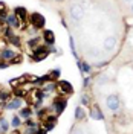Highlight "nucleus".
<instances>
[{
    "label": "nucleus",
    "mask_w": 133,
    "mask_h": 134,
    "mask_svg": "<svg viewBox=\"0 0 133 134\" xmlns=\"http://www.w3.org/2000/svg\"><path fill=\"white\" fill-rule=\"evenodd\" d=\"M89 79H90V78H84L83 79V87H87V85H89Z\"/></svg>",
    "instance_id": "2f4dec72"
},
{
    "label": "nucleus",
    "mask_w": 133,
    "mask_h": 134,
    "mask_svg": "<svg viewBox=\"0 0 133 134\" xmlns=\"http://www.w3.org/2000/svg\"><path fill=\"white\" fill-rule=\"evenodd\" d=\"M9 63L8 61H3V59H0V69H8Z\"/></svg>",
    "instance_id": "c756f323"
},
{
    "label": "nucleus",
    "mask_w": 133,
    "mask_h": 134,
    "mask_svg": "<svg viewBox=\"0 0 133 134\" xmlns=\"http://www.w3.org/2000/svg\"><path fill=\"white\" fill-rule=\"evenodd\" d=\"M20 125H22L20 116H14V117H12V120H11V126H12V128H18Z\"/></svg>",
    "instance_id": "4be33fe9"
},
{
    "label": "nucleus",
    "mask_w": 133,
    "mask_h": 134,
    "mask_svg": "<svg viewBox=\"0 0 133 134\" xmlns=\"http://www.w3.org/2000/svg\"><path fill=\"white\" fill-rule=\"evenodd\" d=\"M43 38H44V41L48 43L49 46H54V44H55V35H54V32H52L50 29L43 31Z\"/></svg>",
    "instance_id": "9d476101"
},
{
    "label": "nucleus",
    "mask_w": 133,
    "mask_h": 134,
    "mask_svg": "<svg viewBox=\"0 0 133 134\" xmlns=\"http://www.w3.org/2000/svg\"><path fill=\"white\" fill-rule=\"evenodd\" d=\"M116 46H118V40H116V37H113V35L106 37L104 41H103V49L106 52H113L116 49Z\"/></svg>",
    "instance_id": "20e7f679"
},
{
    "label": "nucleus",
    "mask_w": 133,
    "mask_h": 134,
    "mask_svg": "<svg viewBox=\"0 0 133 134\" xmlns=\"http://www.w3.org/2000/svg\"><path fill=\"white\" fill-rule=\"evenodd\" d=\"M14 14L18 17V20H23V23H25L26 20H29V18H28V11H26L25 8H22V6H17V8L14 9Z\"/></svg>",
    "instance_id": "9b49d317"
},
{
    "label": "nucleus",
    "mask_w": 133,
    "mask_h": 134,
    "mask_svg": "<svg viewBox=\"0 0 133 134\" xmlns=\"http://www.w3.org/2000/svg\"><path fill=\"white\" fill-rule=\"evenodd\" d=\"M90 117L93 120H103L104 116H103V113H101V110L98 107H92L90 108Z\"/></svg>",
    "instance_id": "f8f14e48"
},
{
    "label": "nucleus",
    "mask_w": 133,
    "mask_h": 134,
    "mask_svg": "<svg viewBox=\"0 0 133 134\" xmlns=\"http://www.w3.org/2000/svg\"><path fill=\"white\" fill-rule=\"evenodd\" d=\"M26 82V76H20V78H16L14 81H9V84L12 85V87H18V85H22V84H25Z\"/></svg>",
    "instance_id": "dca6fc26"
},
{
    "label": "nucleus",
    "mask_w": 133,
    "mask_h": 134,
    "mask_svg": "<svg viewBox=\"0 0 133 134\" xmlns=\"http://www.w3.org/2000/svg\"><path fill=\"white\" fill-rule=\"evenodd\" d=\"M17 134H18V133H17Z\"/></svg>",
    "instance_id": "e433bc0d"
},
{
    "label": "nucleus",
    "mask_w": 133,
    "mask_h": 134,
    "mask_svg": "<svg viewBox=\"0 0 133 134\" xmlns=\"http://www.w3.org/2000/svg\"><path fill=\"white\" fill-rule=\"evenodd\" d=\"M54 126H55V122H48V120L43 122V130H46V131L54 130Z\"/></svg>",
    "instance_id": "5701e85b"
},
{
    "label": "nucleus",
    "mask_w": 133,
    "mask_h": 134,
    "mask_svg": "<svg viewBox=\"0 0 133 134\" xmlns=\"http://www.w3.org/2000/svg\"><path fill=\"white\" fill-rule=\"evenodd\" d=\"M70 50H72V55H74L75 58L78 59V55H76V49H75V43H74V38L70 37Z\"/></svg>",
    "instance_id": "bb28decb"
},
{
    "label": "nucleus",
    "mask_w": 133,
    "mask_h": 134,
    "mask_svg": "<svg viewBox=\"0 0 133 134\" xmlns=\"http://www.w3.org/2000/svg\"><path fill=\"white\" fill-rule=\"evenodd\" d=\"M84 116H86L84 108L83 107H76V108H75V119H76V120H81Z\"/></svg>",
    "instance_id": "a211bd4d"
},
{
    "label": "nucleus",
    "mask_w": 133,
    "mask_h": 134,
    "mask_svg": "<svg viewBox=\"0 0 133 134\" xmlns=\"http://www.w3.org/2000/svg\"><path fill=\"white\" fill-rule=\"evenodd\" d=\"M8 110H20L22 108V99L20 98H16V99H11L6 102V105H5Z\"/></svg>",
    "instance_id": "1a4fd4ad"
},
{
    "label": "nucleus",
    "mask_w": 133,
    "mask_h": 134,
    "mask_svg": "<svg viewBox=\"0 0 133 134\" xmlns=\"http://www.w3.org/2000/svg\"><path fill=\"white\" fill-rule=\"evenodd\" d=\"M20 117H23V119H31L32 116V108H29V107H23V108H20Z\"/></svg>",
    "instance_id": "4468645a"
},
{
    "label": "nucleus",
    "mask_w": 133,
    "mask_h": 134,
    "mask_svg": "<svg viewBox=\"0 0 133 134\" xmlns=\"http://www.w3.org/2000/svg\"><path fill=\"white\" fill-rule=\"evenodd\" d=\"M9 126H11V124H9V122H6L3 117H0V130H2L3 133H5V131H8Z\"/></svg>",
    "instance_id": "412c9836"
},
{
    "label": "nucleus",
    "mask_w": 133,
    "mask_h": 134,
    "mask_svg": "<svg viewBox=\"0 0 133 134\" xmlns=\"http://www.w3.org/2000/svg\"><path fill=\"white\" fill-rule=\"evenodd\" d=\"M5 11H6V3L0 2V17H5Z\"/></svg>",
    "instance_id": "c85d7f7f"
},
{
    "label": "nucleus",
    "mask_w": 133,
    "mask_h": 134,
    "mask_svg": "<svg viewBox=\"0 0 133 134\" xmlns=\"http://www.w3.org/2000/svg\"><path fill=\"white\" fill-rule=\"evenodd\" d=\"M106 107H107L110 111H118L121 108V99L116 93H112L106 98Z\"/></svg>",
    "instance_id": "f03ea898"
},
{
    "label": "nucleus",
    "mask_w": 133,
    "mask_h": 134,
    "mask_svg": "<svg viewBox=\"0 0 133 134\" xmlns=\"http://www.w3.org/2000/svg\"><path fill=\"white\" fill-rule=\"evenodd\" d=\"M76 63H78V66H80V70H81V73H89V72H90V66H89L87 63H84V61H80V59H76Z\"/></svg>",
    "instance_id": "2eb2a0df"
},
{
    "label": "nucleus",
    "mask_w": 133,
    "mask_h": 134,
    "mask_svg": "<svg viewBox=\"0 0 133 134\" xmlns=\"http://www.w3.org/2000/svg\"><path fill=\"white\" fill-rule=\"evenodd\" d=\"M74 134H84V131H83V130H76Z\"/></svg>",
    "instance_id": "473e14b6"
},
{
    "label": "nucleus",
    "mask_w": 133,
    "mask_h": 134,
    "mask_svg": "<svg viewBox=\"0 0 133 134\" xmlns=\"http://www.w3.org/2000/svg\"><path fill=\"white\" fill-rule=\"evenodd\" d=\"M80 102L83 104L84 107H86V105H89V96H87V94H81V98H80Z\"/></svg>",
    "instance_id": "cd10ccee"
},
{
    "label": "nucleus",
    "mask_w": 133,
    "mask_h": 134,
    "mask_svg": "<svg viewBox=\"0 0 133 134\" xmlns=\"http://www.w3.org/2000/svg\"><path fill=\"white\" fill-rule=\"evenodd\" d=\"M38 41H40V38H38V37L31 38V40L28 41V47H29V49H32V50H35L37 47H38Z\"/></svg>",
    "instance_id": "f3484780"
},
{
    "label": "nucleus",
    "mask_w": 133,
    "mask_h": 134,
    "mask_svg": "<svg viewBox=\"0 0 133 134\" xmlns=\"http://www.w3.org/2000/svg\"><path fill=\"white\" fill-rule=\"evenodd\" d=\"M16 57H17V53L12 49H9V47L0 50V59H3V61H8V63H11V61L16 58Z\"/></svg>",
    "instance_id": "0eeeda50"
},
{
    "label": "nucleus",
    "mask_w": 133,
    "mask_h": 134,
    "mask_svg": "<svg viewBox=\"0 0 133 134\" xmlns=\"http://www.w3.org/2000/svg\"><path fill=\"white\" fill-rule=\"evenodd\" d=\"M29 23H31V26H32L34 29H43L46 20H44V17L40 12H32L29 15Z\"/></svg>",
    "instance_id": "7ed1b4c3"
},
{
    "label": "nucleus",
    "mask_w": 133,
    "mask_h": 134,
    "mask_svg": "<svg viewBox=\"0 0 133 134\" xmlns=\"http://www.w3.org/2000/svg\"><path fill=\"white\" fill-rule=\"evenodd\" d=\"M109 82V78H107V75H101L98 79H96V84L98 85H104V84H107Z\"/></svg>",
    "instance_id": "b1692460"
},
{
    "label": "nucleus",
    "mask_w": 133,
    "mask_h": 134,
    "mask_svg": "<svg viewBox=\"0 0 133 134\" xmlns=\"http://www.w3.org/2000/svg\"><path fill=\"white\" fill-rule=\"evenodd\" d=\"M60 75H61V70H60V69H54V70L49 73V76H50V79H52V81H58Z\"/></svg>",
    "instance_id": "aec40b11"
},
{
    "label": "nucleus",
    "mask_w": 133,
    "mask_h": 134,
    "mask_svg": "<svg viewBox=\"0 0 133 134\" xmlns=\"http://www.w3.org/2000/svg\"><path fill=\"white\" fill-rule=\"evenodd\" d=\"M69 14H70V18L74 20L75 23H78V21L83 20V17H84V8L81 5H78V3H74L69 8Z\"/></svg>",
    "instance_id": "f257e3e1"
},
{
    "label": "nucleus",
    "mask_w": 133,
    "mask_h": 134,
    "mask_svg": "<svg viewBox=\"0 0 133 134\" xmlns=\"http://www.w3.org/2000/svg\"><path fill=\"white\" fill-rule=\"evenodd\" d=\"M11 94H12V93L8 92V90H0V100L8 102V100L11 99Z\"/></svg>",
    "instance_id": "6ab92c4d"
},
{
    "label": "nucleus",
    "mask_w": 133,
    "mask_h": 134,
    "mask_svg": "<svg viewBox=\"0 0 133 134\" xmlns=\"http://www.w3.org/2000/svg\"><path fill=\"white\" fill-rule=\"evenodd\" d=\"M57 88H58L60 93H63V94H70V93L74 92V87H72V84L69 82V81H60L58 79Z\"/></svg>",
    "instance_id": "423d86ee"
},
{
    "label": "nucleus",
    "mask_w": 133,
    "mask_h": 134,
    "mask_svg": "<svg viewBox=\"0 0 133 134\" xmlns=\"http://www.w3.org/2000/svg\"><path fill=\"white\" fill-rule=\"evenodd\" d=\"M20 61H22V55H18V53H17V57L11 61V64H17V63H20Z\"/></svg>",
    "instance_id": "7c9ffc66"
},
{
    "label": "nucleus",
    "mask_w": 133,
    "mask_h": 134,
    "mask_svg": "<svg viewBox=\"0 0 133 134\" xmlns=\"http://www.w3.org/2000/svg\"><path fill=\"white\" fill-rule=\"evenodd\" d=\"M37 134H46V130H38V133Z\"/></svg>",
    "instance_id": "72a5a7b5"
},
{
    "label": "nucleus",
    "mask_w": 133,
    "mask_h": 134,
    "mask_svg": "<svg viewBox=\"0 0 133 134\" xmlns=\"http://www.w3.org/2000/svg\"><path fill=\"white\" fill-rule=\"evenodd\" d=\"M6 21H8V25L11 27H18L20 26V20H18V17L16 14H12V15H8L6 17Z\"/></svg>",
    "instance_id": "ddd939ff"
},
{
    "label": "nucleus",
    "mask_w": 133,
    "mask_h": 134,
    "mask_svg": "<svg viewBox=\"0 0 133 134\" xmlns=\"http://www.w3.org/2000/svg\"><path fill=\"white\" fill-rule=\"evenodd\" d=\"M124 2H129V3H130V2H133V0H124Z\"/></svg>",
    "instance_id": "c9c22d12"
},
{
    "label": "nucleus",
    "mask_w": 133,
    "mask_h": 134,
    "mask_svg": "<svg viewBox=\"0 0 133 134\" xmlns=\"http://www.w3.org/2000/svg\"><path fill=\"white\" fill-rule=\"evenodd\" d=\"M48 55H49V49H48V47H44V46H38L37 49L34 50L32 59H34V61H42V59H44Z\"/></svg>",
    "instance_id": "39448f33"
},
{
    "label": "nucleus",
    "mask_w": 133,
    "mask_h": 134,
    "mask_svg": "<svg viewBox=\"0 0 133 134\" xmlns=\"http://www.w3.org/2000/svg\"><path fill=\"white\" fill-rule=\"evenodd\" d=\"M66 105H67V102H66V99H63V98L55 99L54 104H52V107H54V110H55L57 114H61V113L64 111V108H66Z\"/></svg>",
    "instance_id": "6e6552de"
},
{
    "label": "nucleus",
    "mask_w": 133,
    "mask_h": 134,
    "mask_svg": "<svg viewBox=\"0 0 133 134\" xmlns=\"http://www.w3.org/2000/svg\"><path fill=\"white\" fill-rule=\"evenodd\" d=\"M9 41L12 43L14 46H17V47H20V46H22V43H20V38H18L17 35H14V37H11V38H9Z\"/></svg>",
    "instance_id": "393cba45"
},
{
    "label": "nucleus",
    "mask_w": 133,
    "mask_h": 134,
    "mask_svg": "<svg viewBox=\"0 0 133 134\" xmlns=\"http://www.w3.org/2000/svg\"><path fill=\"white\" fill-rule=\"evenodd\" d=\"M14 94H16L17 98H22V96H25V94H26V90L20 88V87H17L16 90H14Z\"/></svg>",
    "instance_id": "a878e982"
},
{
    "label": "nucleus",
    "mask_w": 133,
    "mask_h": 134,
    "mask_svg": "<svg viewBox=\"0 0 133 134\" xmlns=\"http://www.w3.org/2000/svg\"><path fill=\"white\" fill-rule=\"evenodd\" d=\"M130 11H132V12H133V3H132V6H130Z\"/></svg>",
    "instance_id": "f704fd0d"
}]
</instances>
